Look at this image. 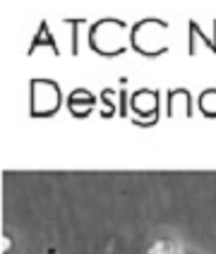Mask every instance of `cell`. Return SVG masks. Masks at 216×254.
Returning <instances> with one entry per match:
<instances>
[{"mask_svg": "<svg viewBox=\"0 0 216 254\" xmlns=\"http://www.w3.org/2000/svg\"><path fill=\"white\" fill-rule=\"evenodd\" d=\"M146 254H180V245L175 240H156Z\"/></svg>", "mask_w": 216, "mask_h": 254, "instance_id": "1", "label": "cell"}]
</instances>
